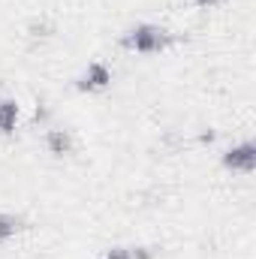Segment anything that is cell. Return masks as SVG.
Segmentation results:
<instances>
[{"label": "cell", "instance_id": "cell-1", "mask_svg": "<svg viewBox=\"0 0 256 259\" xmlns=\"http://www.w3.org/2000/svg\"><path fill=\"white\" fill-rule=\"evenodd\" d=\"M124 46L133 49V52H142V55H151V52H160L169 46V33L157 24H139L133 27L124 39Z\"/></svg>", "mask_w": 256, "mask_h": 259}, {"label": "cell", "instance_id": "cell-2", "mask_svg": "<svg viewBox=\"0 0 256 259\" xmlns=\"http://www.w3.org/2000/svg\"><path fill=\"white\" fill-rule=\"evenodd\" d=\"M223 166L232 169V172H253L256 169V145L253 142H244V145H235L223 154Z\"/></svg>", "mask_w": 256, "mask_h": 259}, {"label": "cell", "instance_id": "cell-3", "mask_svg": "<svg viewBox=\"0 0 256 259\" xmlns=\"http://www.w3.org/2000/svg\"><path fill=\"white\" fill-rule=\"evenodd\" d=\"M109 81H112L109 66L106 64H91L88 66V72L78 78V88H81V91H100V88H106Z\"/></svg>", "mask_w": 256, "mask_h": 259}, {"label": "cell", "instance_id": "cell-4", "mask_svg": "<svg viewBox=\"0 0 256 259\" xmlns=\"http://www.w3.org/2000/svg\"><path fill=\"white\" fill-rule=\"evenodd\" d=\"M46 145H49V151H52V154L64 157V154L72 151V136H69L66 130H52V133L46 136Z\"/></svg>", "mask_w": 256, "mask_h": 259}, {"label": "cell", "instance_id": "cell-5", "mask_svg": "<svg viewBox=\"0 0 256 259\" xmlns=\"http://www.w3.org/2000/svg\"><path fill=\"white\" fill-rule=\"evenodd\" d=\"M15 121H18V106H15V100H3V103H0V133H12V130H15Z\"/></svg>", "mask_w": 256, "mask_h": 259}, {"label": "cell", "instance_id": "cell-6", "mask_svg": "<svg viewBox=\"0 0 256 259\" xmlns=\"http://www.w3.org/2000/svg\"><path fill=\"white\" fill-rule=\"evenodd\" d=\"M18 229H21V217H12V214H0V241L12 238Z\"/></svg>", "mask_w": 256, "mask_h": 259}, {"label": "cell", "instance_id": "cell-7", "mask_svg": "<svg viewBox=\"0 0 256 259\" xmlns=\"http://www.w3.org/2000/svg\"><path fill=\"white\" fill-rule=\"evenodd\" d=\"M106 259H133V253H130L127 247H115V250H109Z\"/></svg>", "mask_w": 256, "mask_h": 259}, {"label": "cell", "instance_id": "cell-8", "mask_svg": "<svg viewBox=\"0 0 256 259\" xmlns=\"http://www.w3.org/2000/svg\"><path fill=\"white\" fill-rule=\"evenodd\" d=\"M217 0H196V6H214Z\"/></svg>", "mask_w": 256, "mask_h": 259}]
</instances>
